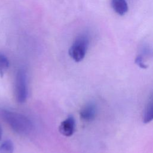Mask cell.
<instances>
[{
  "instance_id": "1",
  "label": "cell",
  "mask_w": 153,
  "mask_h": 153,
  "mask_svg": "<svg viewBox=\"0 0 153 153\" xmlns=\"http://www.w3.org/2000/svg\"><path fill=\"white\" fill-rule=\"evenodd\" d=\"M0 116L14 131L19 134H27L32 129L30 120L21 114L1 109Z\"/></svg>"
},
{
  "instance_id": "2",
  "label": "cell",
  "mask_w": 153,
  "mask_h": 153,
  "mask_svg": "<svg viewBox=\"0 0 153 153\" xmlns=\"http://www.w3.org/2000/svg\"><path fill=\"white\" fill-rule=\"evenodd\" d=\"M88 45V39L84 35L78 36L69 50L71 57L76 62L81 61L85 57Z\"/></svg>"
},
{
  "instance_id": "3",
  "label": "cell",
  "mask_w": 153,
  "mask_h": 153,
  "mask_svg": "<svg viewBox=\"0 0 153 153\" xmlns=\"http://www.w3.org/2000/svg\"><path fill=\"white\" fill-rule=\"evenodd\" d=\"M14 92L17 101L19 103L25 102L27 96V77L23 69L17 71L14 82Z\"/></svg>"
},
{
  "instance_id": "4",
  "label": "cell",
  "mask_w": 153,
  "mask_h": 153,
  "mask_svg": "<svg viewBox=\"0 0 153 153\" xmlns=\"http://www.w3.org/2000/svg\"><path fill=\"white\" fill-rule=\"evenodd\" d=\"M75 126V119L72 115H70L61 123L59 126V131L65 136H71L74 132Z\"/></svg>"
},
{
  "instance_id": "5",
  "label": "cell",
  "mask_w": 153,
  "mask_h": 153,
  "mask_svg": "<svg viewBox=\"0 0 153 153\" xmlns=\"http://www.w3.org/2000/svg\"><path fill=\"white\" fill-rule=\"evenodd\" d=\"M79 115L81 118L86 121L93 120L96 115V108L94 104L89 103L84 106L80 111Z\"/></svg>"
},
{
  "instance_id": "6",
  "label": "cell",
  "mask_w": 153,
  "mask_h": 153,
  "mask_svg": "<svg viewBox=\"0 0 153 153\" xmlns=\"http://www.w3.org/2000/svg\"><path fill=\"white\" fill-rule=\"evenodd\" d=\"M112 7L120 15H123L128 11V5L126 0H112Z\"/></svg>"
},
{
  "instance_id": "7",
  "label": "cell",
  "mask_w": 153,
  "mask_h": 153,
  "mask_svg": "<svg viewBox=\"0 0 153 153\" xmlns=\"http://www.w3.org/2000/svg\"><path fill=\"white\" fill-rule=\"evenodd\" d=\"M153 120V96L149 99L144 111L143 121L148 123Z\"/></svg>"
},
{
  "instance_id": "8",
  "label": "cell",
  "mask_w": 153,
  "mask_h": 153,
  "mask_svg": "<svg viewBox=\"0 0 153 153\" xmlns=\"http://www.w3.org/2000/svg\"><path fill=\"white\" fill-rule=\"evenodd\" d=\"M9 67V61L7 57L0 53V75L2 76Z\"/></svg>"
},
{
  "instance_id": "9",
  "label": "cell",
  "mask_w": 153,
  "mask_h": 153,
  "mask_svg": "<svg viewBox=\"0 0 153 153\" xmlns=\"http://www.w3.org/2000/svg\"><path fill=\"white\" fill-rule=\"evenodd\" d=\"M13 151L14 145L11 140H5L0 146V153H13Z\"/></svg>"
},
{
  "instance_id": "10",
  "label": "cell",
  "mask_w": 153,
  "mask_h": 153,
  "mask_svg": "<svg viewBox=\"0 0 153 153\" xmlns=\"http://www.w3.org/2000/svg\"><path fill=\"white\" fill-rule=\"evenodd\" d=\"M135 62L139 66L140 68H143V69H146L147 68V66L143 63V59H142V57L140 56H139L136 57V60H135Z\"/></svg>"
},
{
  "instance_id": "11",
  "label": "cell",
  "mask_w": 153,
  "mask_h": 153,
  "mask_svg": "<svg viewBox=\"0 0 153 153\" xmlns=\"http://www.w3.org/2000/svg\"><path fill=\"white\" fill-rule=\"evenodd\" d=\"M2 134V128H1V125H0V140H1V139Z\"/></svg>"
}]
</instances>
